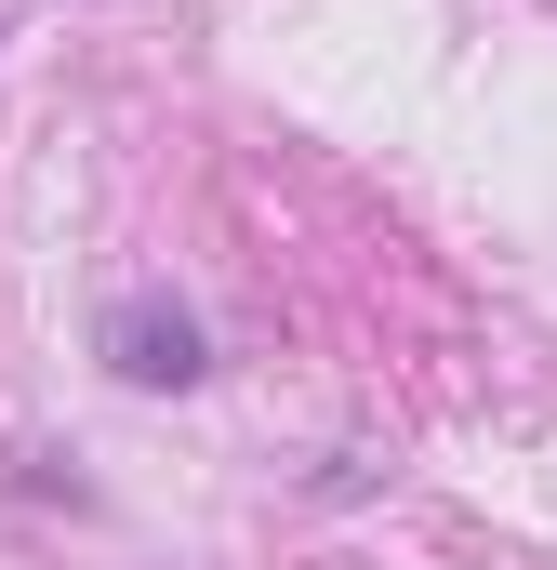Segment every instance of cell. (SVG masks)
I'll use <instances>...</instances> for the list:
<instances>
[{
  "instance_id": "6da1fadb",
  "label": "cell",
  "mask_w": 557,
  "mask_h": 570,
  "mask_svg": "<svg viewBox=\"0 0 557 570\" xmlns=\"http://www.w3.org/2000/svg\"><path fill=\"white\" fill-rule=\"evenodd\" d=\"M107 372L120 385H199V318L173 292H120L107 305Z\"/></svg>"
}]
</instances>
